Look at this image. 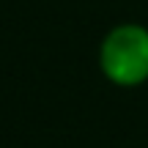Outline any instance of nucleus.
<instances>
[{
  "label": "nucleus",
  "mask_w": 148,
  "mask_h": 148,
  "mask_svg": "<svg viewBox=\"0 0 148 148\" xmlns=\"http://www.w3.org/2000/svg\"><path fill=\"white\" fill-rule=\"evenodd\" d=\"M99 69L118 88H137L148 82V27L121 22L110 27L99 44Z\"/></svg>",
  "instance_id": "1"
}]
</instances>
